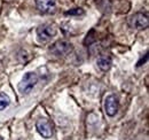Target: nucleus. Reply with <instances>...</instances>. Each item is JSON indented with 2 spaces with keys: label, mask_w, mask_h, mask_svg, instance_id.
<instances>
[{
  "label": "nucleus",
  "mask_w": 149,
  "mask_h": 140,
  "mask_svg": "<svg viewBox=\"0 0 149 140\" xmlns=\"http://www.w3.org/2000/svg\"><path fill=\"white\" fill-rule=\"evenodd\" d=\"M38 76L35 72H26L19 84V91L22 94H29L37 85Z\"/></svg>",
  "instance_id": "f257e3e1"
},
{
  "label": "nucleus",
  "mask_w": 149,
  "mask_h": 140,
  "mask_svg": "<svg viewBox=\"0 0 149 140\" xmlns=\"http://www.w3.org/2000/svg\"><path fill=\"white\" fill-rule=\"evenodd\" d=\"M56 35V29L52 24H44L37 29V37L40 43H47Z\"/></svg>",
  "instance_id": "f03ea898"
},
{
  "label": "nucleus",
  "mask_w": 149,
  "mask_h": 140,
  "mask_svg": "<svg viewBox=\"0 0 149 140\" xmlns=\"http://www.w3.org/2000/svg\"><path fill=\"white\" fill-rule=\"evenodd\" d=\"M71 50H72V45L67 40H58L49 47V51L56 56H64L71 52Z\"/></svg>",
  "instance_id": "7ed1b4c3"
},
{
  "label": "nucleus",
  "mask_w": 149,
  "mask_h": 140,
  "mask_svg": "<svg viewBox=\"0 0 149 140\" xmlns=\"http://www.w3.org/2000/svg\"><path fill=\"white\" fill-rule=\"evenodd\" d=\"M36 129L42 138H52L53 136V125L47 118H39L36 123Z\"/></svg>",
  "instance_id": "20e7f679"
},
{
  "label": "nucleus",
  "mask_w": 149,
  "mask_h": 140,
  "mask_svg": "<svg viewBox=\"0 0 149 140\" xmlns=\"http://www.w3.org/2000/svg\"><path fill=\"white\" fill-rule=\"evenodd\" d=\"M131 25L138 30L147 29L149 25L148 15L145 13H136L131 18Z\"/></svg>",
  "instance_id": "39448f33"
},
{
  "label": "nucleus",
  "mask_w": 149,
  "mask_h": 140,
  "mask_svg": "<svg viewBox=\"0 0 149 140\" xmlns=\"http://www.w3.org/2000/svg\"><path fill=\"white\" fill-rule=\"evenodd\" d=\"M104 109H106V114L108 116H115L118 111V100L115 95H109L104 100Z\"/></svg>",
  "instance_id": "423d86ee"
},
{
  "label": "nucleus",
  "mask_w": 149,
  "mask_h": 140,
  "mask_svg": "<svg viewBox=\"0 0 149 140\" xmlns=\"http://www.w3.org/2000/svg\"><path fill=\"white\" fill-rule=\"evenodd\" d=\"M37 8L45 14H51L55 10L56 2L55 0H36Z\"/></svg>",
  "instance_id": "0eeeda50"
},
{
  "label": "nucleus",
  "mask_w": 149,
  "mask_h": 140,
  "mask_svg": "<svg viewBox=\"0 0 149 140\" xmlns=\"http://www.w3.org/2000/svg\"><path fill=\"white\" fill-rule=\"evenodd\" d=\"M97 67L102 71H108V70L111 68L112 61L111 57L108 56V55H101L99 59H97Z\"/></svg>",
  "instance_id": "6e6552de"
},
{
  "label": "nucleus",
  "mask_w": 149,
  "mask_h": 140,
  "mask_svg": "<svg viewBox=\"0 0 149 140\" xmlns=\"http://www.w3.org/2000/svg\"><path fill=\"white\" fill-rule=\"evenodd\" d=\"M9 104H10V99L5 93H0V110L6 109Z\"/></svg>",
  "instance_id": "1a4fd4ad"
},
{
  "label": "nucleus",
  "mask_w": 149,
  "mask_h": 140,
  "mask_svg": "<svg viewBox=\"0 0 149 140\" xmlns=\"http://www.w3.org/2000/svg\"><path fill=\"white\" fill-rule=\"evenodd\" d=\"M67 15H83L84 14V10L81 8H74V9H70L65 13Z\"/></svg>",
  "instance_id": "9d476101"
},
{
  "label": "nucleus",
  "mask_w": 149,
  "mask_h": 140,
  "mask_svg": "<svg viewBox=\"0 0 149 140\" xmlns=\"http://www.w3.org/2000/svg\"><path fill=\"white\" fill-rule=\"evenodd\" d=\"M147 59H148V55L146 54V55H145V59H141V60H140V61L138 62V64H136V66H138V67H140V66H142V63H145V62L147 61Z\"/></svg>",
  "instance_id": "9b49d317"
},
{
  "label": "nucleus",
  "mask_w": 149,
  "mask_h": 140,
  "mask_svg": "<svg viewBox=\"0 0 149 140\" xmlns=\"http://www.w3.org/2000/svg\"><path fill=\"white\" fill-rule=\"evenodd\" d=\"M0 140H2V138H1V137H0Z\"/></svg>",
  "instance_id": "f8f14e48"
}]
</instances>
